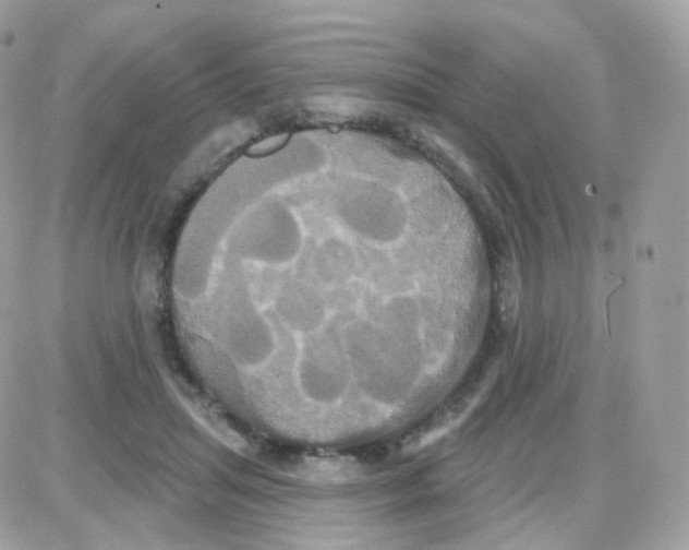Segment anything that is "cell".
Listing matches in <instances>:
<instances>
[{"label": "cell", "instance_id": "1", "mask_svg": "<svg viewBox=\"0 0 689 550\" xmlns=\"http://www.w3.org/2000/svg\"><path fill=\"white\" fill-rule=\"evenodd\" d=\"M266 461L280 471L310 481L347 482L365 474L366 467L353 456L328 452L274 453Z\"/></svg>", "mask_w": 689, "mask_h": 550}, {"label": "cell", "instance_id": "2", "mask_svg": "<svg viewBox=\"0 0 689 550\" xmlns=\"http://www.w3.org/2000/svg\"><path fill=\"white\" fill-rule=\"evenodd\" d=\"M499 312L505 322H512L519 301V279L515 266L505 264L499 275Z\"/></svg>", "mask_w": 689, "mask_h": 550}]
</instances>
